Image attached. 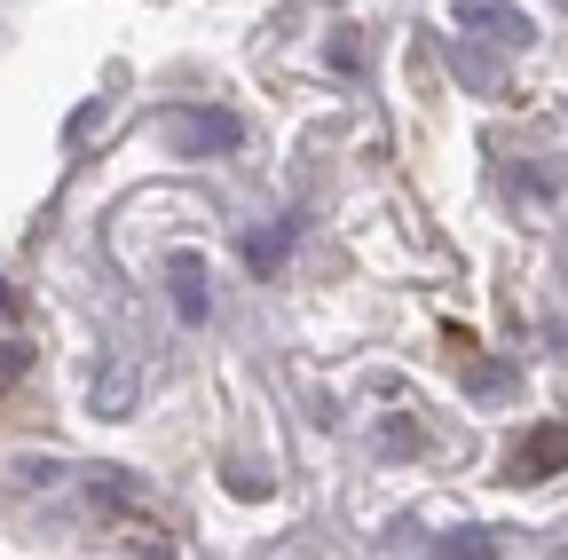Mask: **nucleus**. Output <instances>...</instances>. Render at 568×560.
Instances as JSON below:
<instances>
[{
  "label": "nucleus",
  "instance_id": "1",
  "mask_svg": "<svg viewBox=\"0 0 568 560\" xmlns=\"http://www.w3.org/2000/svg\"><path fill=\"white\" fill-rule=\"evenodd\" d=\"M174 151H190V159H205V151H237V119L230 111H174Z\"/></svg>",
  "mask_w": 568,
  "mask_h": 560
},
{
  "label": "nucleus",
  "instance_id": "2",
  "mask_svg": "<svg viewBox=\"0 0 568 560\" xmlns=\"http://www.w3.org/2000/svg\"><path fill=\"white\" fill-rule=\"evenodd\" d=\"M568 466V427H545L514 450V481H537V474H560Z\"/></svg>",
  "mask_w": 568,
  "mask_h": 560
},
{
  "label": "nucleus",
  "instance_id": "3",
  "mask_svg": "<svg viewBox=\"0 0 568 560\" xmlns=\"http://www.w3.org/2000/svg\"><path fill=\"white\" fill-rule=\"evenodd\" d=\"M174 308H182V324L205 316V261L197 253H174Z\"/></svg>",
  "mask_w": 568,
  "mask_h": 560
},
{
  "label": "nucleus",
  "instance_id": "4",
  "mask_svg": "<svg viewBox=\"0 0 568 560\" xmlns=\"http://www.w3.org/2000/svg\"><path fill=\"white\" fill-rule=\"evenodd\" d=\"M126 403H134V371H126V364H111V371H103V387H95V410H103V418H119Z\"/></svg>",
  "mask_w": 568,
  "mask_h": 560
},
{
  "label": "nucleus",
  "instance_id": "5",
  "mask_svg": "<svg viewBox=\"0 0 568 560\" xmlns=\"http://www.w3.org/2000/svg\"><path fill=\"white\" fill-rule=\"evenodd\" d=\"M245 261H253V268H276V261H284V230H261V237L245 245Z\"/></svg>",
  "mask_w": 568,
  "mask_h": 560
},
{
  "label": "nucleus",
  "instance_id": "6",
  "mask_svg": "<svg viewBox=\"0 0 568 560\" xmlns=\"http://www.w3.org/2000/svg\"><path fill=\"white\" fill-rule=\"evenodd\" d=\"M32 371V356H24V347H9V339H0V395H9L17 379Z\"/></svg>",
  "mask_w": 568,
  "mask_h": 560
},
{
  "label": "nucleus",
  "instance_id": "7",
  "mask_svg": "<svg viewBox=\"0 0 568 560\" xmlns=\"http://www.w3.org/2000/svg\"><path fill=\"white\" fill-rule=\"evenodd\" d=\"M0 316H9V293H0Z\"/></svg>",
  "mask_w": 568,
  "mask_h": 560
}]
</instances>
